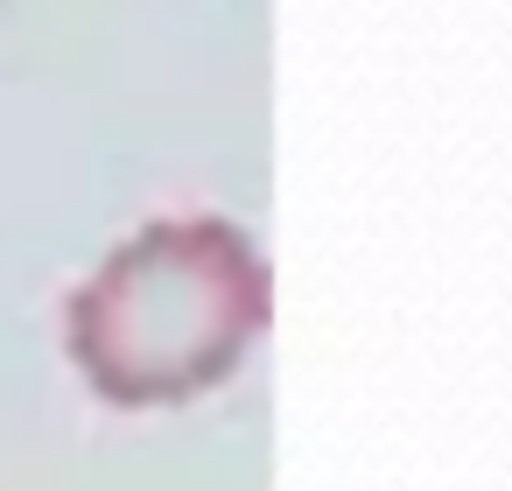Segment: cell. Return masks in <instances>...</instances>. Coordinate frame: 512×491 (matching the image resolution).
<instances>
[{
	"label": "cell",
	"mask_w": 512,
	"mask_h": 491,
	"mask_svg": "<svg viewBox=\"0 0 512 491\" xmlns=\"http://www.w3.org/2000/svg\"><path fill=\"white\" fill-rule=\"evenodd\" d=\"M267 260L232 218H162L64 302L71 365L113 407H183L267 330Z\"/></svg>",
	"instance_id": "obj_1"
}]
</instances>
